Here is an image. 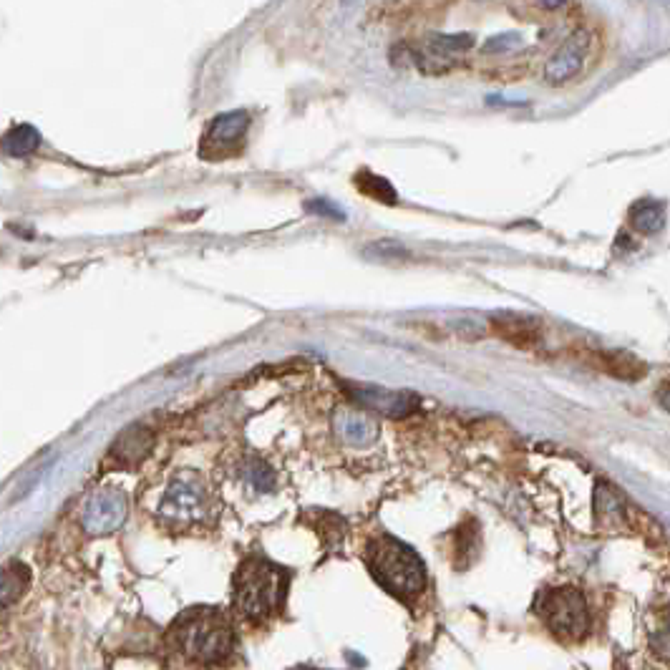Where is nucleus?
Segmentation results:
<instances>
[{
	"mask_svg": "<svg viewBox=\"0 0 670 670\" xmlns=\"http://www.w3.org/2000/svg\"><path fill=\"white\" fill-rule=\"evenodd\" d=\"M537 613L547 623V628L567 640H580L590 628V610L585 595L575 587H552L537 600Z\"/></svg>",
	"mask_w": 670,
	"mask_h": 670,
	"instance_id": "20e7f679",
	"label": "nucleus"
},
{
	"mask_svg": "<svg viewBox=\"0 0 670 670\" xmlns=\"http://www.w3.org/2000/svg\"><path fill=\"white\" fill-rule=\"evenodd\" d=\"M492 333L517 348H532L540 341V325H537V320L512 318V315H507V318H494Z\"/></svg>",
	"mask_w": 670,
	"mask_h": 670,
	"instance_id": "9d476101",
	"label": "nucleus"
},
{
	"mask_svg": "<svg viewBox=\"0 0 670 670\" xmlns=\"http://www.w3.org/2000/svg\"><path fill=\"white\" fill-rule=\"evenodd\" d=\"M149 446H152V434H149L147 429H142V426H134V429L126 431L124 436H119V441H116L114 446V454L119 456L124 464H134V461L142 459L144 454L149 451Z\"/></svg>",
	"mask_w": 670,
	"mask_h": 670,
	"instance_id": "ddd939ff",
	"label": "nucleus"
},
{
	"mask_svg": "<svg viewBox=\"0 0 670 670\" xmlns=\"http://www.w3.org/2000/svg\"><path fill=\"white\" fill-rule=\"evenodd\" d=\"M31 587V570L23 562H11L0 570V613L13 608Z\"/></svg>",
	"mask_w": 670,
	"mask_h": 670,
	"instance_id": "f8f14e48",
	"label": "nucleus"
},
{
	"mask_svg": "<svg viewBox=\"0 0 670 670\" xmlns=\"http://www.w3.org/2000/svg\"><path fill=\"white\" fill-rule=\"evenodd\" d=\"M159 514L172 524L202 522L210 514V492H207L205 482L194 474L174 477L164 494Z\"/></svg>",
	"mask_w": 670,
	"mask_h": 670,
	"instance_id": "39448f33",
	"label": "nucleus"
},
{
	"mask_svg": "<svg viewBox=\"0 0 670 670\" xmlns=\"http://www.w3.org/2000/svg\"><path fill=\"white\" fill-rule=\"evenodd\" d=\"M288 575L267 560H245L235 575V605L245 618H267L285 597Z\"/></svg>",
	"mask_w": 670,
	"mask_h": 670,
	"instance_id": "7ed1b4c3",
	"label": "nucleus"
},
{
	"mask_svg": "<svg viewBox=\"0 0 670 670\" xmlns=\"http://www.w3.org/2000/svg\"><path fill=\"white\" fill-rule=\"evenodd\" d=\"M517 36H497L492 38V41L487 43V51L492 53H499V51H512L514 46H517Z\"/></svg>",
	"mask_w": 670,
	"mask_h": 670,
	"instance_id": "5701e85b",
	"label": "nucleus"
},
{
	"mask_svg": "<svg viewBox=\"0 0 670 670\" xmlns=\"http://www.w3.org/2000/svg\"><path fill=\"white\" fill-rule=\"evenodd\" d=\"M587 46H590V41H587L585 33H577V36H570L565 43L560 46V51L552 56V61L547 63V81L550 84H565L567 79H572V76L580 71L582 61H585V53H587Z\"/></svg>",
	"mask_w": 670,
	"mask_h": 670,
	"instance_id": "1a4fd4ad",
	"label": "nucleus"
},
{
	"mask_svg": "<svg viewBox=\"0 0 670 670\" xmlns=\"http://www.w3.org/2000/svg\"><path fill=\"white\" fill-rule=\"evenodd\" d=\"M245 477L250 479L252 487L260 489V492H267V489L273 487V474H270V469H267V466L257 459L247 461Z\"/></svg>",
	"mask_w": 670,
	"mask_h": 670,
	"instance_id": "6ab92c4d",
	"label": "nucleus"
},
{
	"mask_svg": "<svg viewBox=\"0 0 670 670\" xmlns=\"http://www.w3.org/2000/svg\"><path fill=\"white\" fill-rule=\"evenodd\" d=\"M368 567H371L373 577L393 592L396 597H411L419 595L426 585V570L424 562L419 560L411 547L404 542L393 540V537H378L368 547Z\"/></svg>",
	"mask_w": 670,
	"mask_h": 670,
	"instance_id": "f03ea898",
	"label": "nucleus"
},
{
	"mask_svg": "<svg viewBox=\"0 0 670 670\" xmlns=\"http://www.w3.org/2000/svg\"><path fill=\"white\" fill-rule=\"evenodd\" d=\"M247 126H250V114L247 111H230V114H220L210 124L205 134V142H202V157L222 159L230 157L232 152L240 149V144L245 142Z\"/></svg>",
	"mask_w": 670,
	"mask_h": 670,
	"instance_id": "423d86ee",
	"label": "nucleus"
},
{
	"mask_svg": "<svg viewBox=\"0 0 670 670\" xmlns=\"http://www.w3.org/2000/svg\"><path fill=\"white\" fill-rule=\"evenodd\" d=\"M590 361L595 363L597 368H602V371L608 373V376L620 378V381H625V383H633V381H638V378L645 376L643 361H638L635 356H628V353L597 351V353H592Z\"/></svg>",
	"mask_w": 670,
	"mask_h": 670,
	"instance_id": "9b49d317",
	"label": "nucleus"
},
{
	"mask_svg": "<svg viewBox=\"0 0 670 670\" xmlns=\"http://www.w3.org/2000/svg\"><path fill=\"white\" fill-rule=\"evenodd\" d=\"M308 212H313V215H333L338 217V220H343V212L338 210L335 205H328V202H323V199H315V202H308Z\"/></svg>",
	"mask_w": 670,
	"mask_h": 670,
	"instance_id": "4be33fe9",
	"label": "nucleus"
},
{
	"mask_svg": "<svg viewBox=\"0 0 670 670\" xmlns=\"http://www.w3.org/2000/svg\"><path fill=\"white\" fill-rule=\"evenodd\" d=\"M434 48H439V51H466L469 46H474V38L472 36H434Z\"/></svg>",
	"mask_w": 670,
	"mask_h": 670,
	"instance_id": "aec40b11",
	"label": "nucleus"
},
{
	"mask_svg": "<svg viewBox=\"0 0 670 670\" xmlns=\"http://www.w3.org/2000/svg\"><path fill=\"white\" fill-rule=\"evenodd\" d=\"M177 650L197 663H220L232 653L235 633L225 613L212 608H197L184 613L172 630Z\"/></svg>",
	"mask_w": 670,
	"mask_h": 670,
	"instance_id": "f257e3e1",
	"label": "nucleus"
},
{
	"mask_svg": "<svg viewBox=\"0 0 670 670\" xmlns=\"http://www.w3.org/2000/svg\"><path fill=\"white\" fill-rule=\"evenodd\" d=\"M346 391L358 406L381 416H391V419H404L416 409V396L409 391H388V388L361 386V383H351Z\"/></svg>",
	"mask_w": 670,
	"mask_h": 670,
	"instance_id": "0eeeda50",
	"label": "nucleus"
},
{
	"mask_svg": "<svg viewBox=\"0 0 670 670\" xmlns=\"http://www.w3.org/2000/svg\"><path fill=\"white\" fill-rule=\"evenodd\" d=\"M335 431H338V436H341L346 444H353V446H366L376 439V426H373L371 421L361 419V416H351V414L338 416V421H335Z\"/></svg>",
	"mask_w": 670,
	"mask_h": 670,
	"instance_id": "4468645a",
	"label": "nucleus"
},
{
	"mask_svg": "<svg viewBox=\"0 0 670 670\" xmlns=\"http://www.w3.org/2000/svg\"><path fill=\"white\" fill-rule=\"evenodd\" d=\"M595 512L600 522H623V502L608 484H597L595 492Z\"/></svg>",
	"mask_w": 670,
	"mask_h": 670,
	"instance_id": "dca6fc26",
	"label": "nucleus"
},
{
	"mask_svg": "<svg viewBox=\"0 0 670 670\" xmlns=\"http://www.w3.org/2000/svg\"><path fill=\"white\" fill-rule=\"evenodd\" d=\"M126 519V499L121 492L104 489L89 502L84 514V527L91 534H109Z\"/></svg>",
	"mask_w": 670,
	"mask_h": 670,
	"instance_id": "6e6552de",
	"label": "nucleus"
},
{
	"mask_svg": "<svg viewBox=\"0 0 670 670\" xmlns=\"http://www.w3.org/2000/svg\"><path fill=\"white\" fill-rule=\"evenodd\" d=\"M663 222H665V207L660 205V202H655V199H643V202L633 205V210H630V225H633L638 232H643V235L658 232L660 227H663Z\"/></svg>",
	"mask_w": 670,
	"mask_h": 670,
	"instance_id": "2eb2a0df",
	"label": "nucleus"
},
{
	"mask_svg": "<svg viewBox=\"0 0 670 670\" xmlns=\"http://www.w3.org/2000/svg\"><path fill=\"white\" fill-rule=\"evenodd\" d=\"M356 187L361 189L366 197L378 199V202H386V205H393L396 202V189L391 187V182L373 172H358L356 174Z\"/></svg>",
	"mask_w": 670,
	"mask_h": 670,
	"instance_id": "f3484780",
	"label": "nucleus"
},
{
	"mask_svg": "<svg viewBox=\"0 0 670 670\" xmlns=\"http://www.w3.org/2000/svg\"><path fill=\"white\" fill-rule=\"evenodd\" d=\"M38 131L33 126H16L13 131H8L6 139H3V149H6L11 157H26L33 149L38 147Z\"/></svg>",
	"mask_w": 670,
	"mask_h": 670,
	"instance_id": "a211bd4d",
	"label": "nucleus"
},
{
	"mask_svg": "<svg viewBox=\"0 0 670 670\" xmlns=\"http://www.w3.org/2000/svg\"><path fill=\"white\" fill-rule=\"evenodd\" d=\"M366 255H373V257H383V260H388V257L398 255V257H406V250L401 245H393V242H378V245L368 247Z\"/></svg>",
	"mask_w": 670,
	"mask_h": 670,
	"instance_id": "412c9836",
	"label": "nucleus"
}]
</instances>
